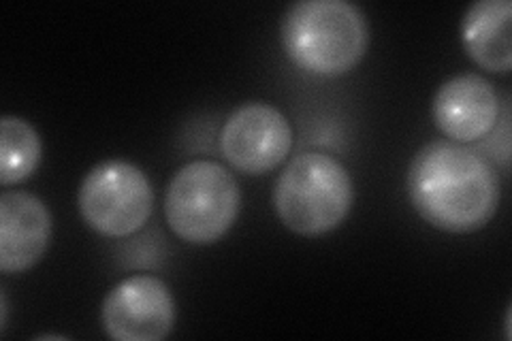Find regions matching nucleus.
<instances>
[{"mask_svg":"<svg viewBox=\"0 0 512 341\" xmlns=\"http://www.w3.org/2000/svg\"><path fill=\"white\" fill-rule=\"evenodd\" d=\"M408 197L429 226L444 233H474L500 207V175L491 162L451 139L429 141L408 167Z\"/></svg>","mask_w":512,"mask_h":341,"instance_id":"obj_1","label":"nucleus"},{"mask_svg":"<svg viewBox=\"0 0 512 341\" xmlns=\"http://www.w3.org/2000/svg\"><path fill=\"white\" fill-rule=\"evenodd\" d=\"M280 39L284 54L301 71L340 77L363 60L370 47V24L348 0H299L286 9Z\"/></svg>","mask_w":512,"mask_h":341,"instance_id":"obj_2","label":"nucleus"},{"mask_svg":"<svg viewBox=\"0 0 512 341\" xmlns=\"http://www.w3.org/2000/svg\"><path fill=\"white\" fill-rule=\"evenodd\" d=\"M355 203V186L340 160L323 152L297 154L280 173L274 207L297 235L318 237L338 229Z\"/></svg>","mask_w":512,"mask_h":341,"instance_id":"obj_3","label":"nucleus"},{"mask_svg":"<svg viewBox=\"0 0 512 341\" xmlns=\"http://www.w3.org/2000/svg\"><path fill=\"white\" fill-rule=\"evenodd\" d=\"M242 207L235 175L214 160H192L171 177L165 216L186 243L212 246L231 231Z\"/></svg>","mask_w":512,"mask_h":341,"instance_id":"obj_4","label":"nucleus"},{"mask_svg":"<svg viewBox=\"0 0 512 341\" xmlns=\"http://www.w3.org/2000/svg\"><path fill=\"white\" fill-rule=\"evenodd\" d=\"M77 207L92 231L122 239L141 231L150 220L154 190L141 167L111 158L86 173L77 192Z\"/></svg>","mask_w":512,"mask_h":341,"instance_id":"obj_5","label":"nucleus"},{"mask_svg":"<svg viewBox=\"0 0 512 341\" xmlns=\"http://www.w3.org/2000/svg\"><path fill=\"white\" fill-rule=\"evenodd\" d=\"M293 148V128L284 113L263 101L231 111L220 133V150L229 165L246 175L276 169Z\"/></svg>","mask_w":512,"mask_h":341,"instance_id":"obj_6","label":"nucleus"},{"mask_svg":"<svg viewBox=\"0 0 512 341\" xmlns=\"http://www.w3.org/2000/svg\"><path fill=\"white\" fill-rule=\"evenodd\" d=\"M175 299L156 275H131L109 290L101 324L116 341H160L175 327Z\"/></svg>","mask_w":512,"mask_h":341,"instance_id":"obj_7","label":"nucleus"},{"mask_svg":"<svg viewBox=\"0 0 512 341\" xmlns=\"http://www.w3.org/2000/svg\"><path fill=\"white\" fill-rule=\"evenodd\" d=\"M431 113L440 133L466 145L487 137L498 126L500 99L483 75L463 73L438 88Z\"/></svg>","mask_w":512,"mask_h":341,"instance_id":"obj_8","label":"nucleus"},{"mask_svg":"<svg viewBox=\"0 0 512 341\" xmlns=\"http://www.w3.org/2000/svg\"><path fill=\"white\" fill-rule=\"evenodd\" d=\"M52 214L37 194L7 190L0 197V271L35 267L52 241Z\"/></svg>","mask_w":512,"mask_h":341,"instance_id":"obj_9","label":"nucleus"},{"mask_svg":"<svg viewBox=\"0 0 512 341\" xmlns=\"http://www.w3.org/2000/svg\"><path fill=\"white\" fill-rule=\"evenodd\" d=\"M461 41L468 56L491 73L512 69L510 0H476L463 13Z\"/></svg>","mask_w":512,"mask_h":341,"instance_id":"obj_10","label":"nucleus"},{"mask_svg":"<svg viewBox=\"0 0 512 341\" xmlns=\"http://www.w3.org/2000/svg\"><path fill=\"white\" fill-rule=\"evenodd\" d=\"M43 143L37 128L18 116L0 118V182L20 184L41 165Z\"/></svg>","mask_w":512,"mask_h":341,"instance_id":"obj_11","label":"nucleus"},{"mask_svg":"<svg viewBox=\"0 0 512 341\" xmlns=\"http://www.w3.org/2000/svg\"><path fill=\"white\" fill-rule=\"evenodd\" d=\"M7 314H9V305H7V292L3 290V320H0V331L5 333L7 329Z\"/></svg>","mask_w":512,"mask_h":341,"instance_id":"obj_12","label":"nucleus"}]
</instances>
